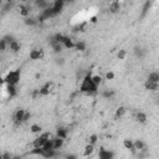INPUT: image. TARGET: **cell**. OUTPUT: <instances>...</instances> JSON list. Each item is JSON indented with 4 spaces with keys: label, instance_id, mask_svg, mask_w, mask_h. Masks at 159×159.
<instances>
[{
    "label": "cell",
    "instance_id": "1",
    "mask_svg": "<svg viewBox=\"0 0 159 159\" xmlns=\"http://www.w3.org/2000/svg\"><path fill=\"white\" fill-rule=\"evenodd\" d=\"M97 91H98V86L94 83L92 75L87 73L82 78V82L80 84V92L86 93V94H94L97 93Z\"/></svg>",
    "mask_w": 159,
    "mask_h": 159
},
{
    "label": "cell",
    "instance_id": "2",
    "mask_svg": "<svg viewBox=\"0 0 159 159\" xmlns=\"http://www.w3.org/2000/svg\"><path fill=\"white\" fill-rule=\"evenodd\" d=\"M50 139H51V134L50 133H41L40 135H37L32 140V147L34 148H42Z\"/></svg>",
    "mask_w": 159,
    "mask_h": 159
},
{
    "label": "cell",
    "instance_id": "3",
    "mask_svg": "<svg viewBox=\"0 0 159 159\" xmlns=\"http://www.w3.org/2000/svg\"><path fill=\"white\" fill-rule=\"evenodd\" d=\"M19 81H20V71L19 70L10 71L5 77V82L11 86H16L19 83Z\"/></svg>",
    "mask_w": 159,
    "mask_h": 159
},
{
    "label": "cell",
    "instance_id": "4",
    "mask_svg": "<svg viewBox=\"0 0 159 159\" xmlns=\"http://www.w3.org/2000/svg\"><path fill=\"white\" fill-rule=\"evenodd\" d=\"M63 5H65V2H63L62 0H56V1H53V2H52V6H51V10H52V16L58 15V14L62 11Z\"/></svg>",
    "mask_w": 159,
    "mask_h": 159
},
{
    "label": "cell",
    "instance_id": "5",
    "mask_svg": "<svg viewBox=\"0 0 159 159\" xmlns=\"http://www.w3.org/2000/svg\"><path fill=\"white\" fill-rule=\"evenodd\" d=\"M98 158L99 159H114V153L109 149L101 148L98 152Z\"/></svg>",
    "mask_w": 159,
    "mask_h": 159
},
{
    "label": "cell",
    "instance_id": "6",
    "mask_svg": "<svg viewBox=\"0 0 159 159\" xmlns=\"http://www.w3.org/2000/svg\"><path fill=\"white\" fill-rule=\"evenodd\" d=\"M25 114H26V111H25V109H17V111L15 112V114H14V122H15L17 125L21 124V123L24 122Z\"/></svg>",
    "mask_w": 159,
    "mask_h": 159
},
{
    "label": "cell",
    "instance_id": "7",
    "mask_svg": "<svg viewBox=\"0 0 159 159\" xmlns=\"http://www.w3.org/2000/svg\"><path fill=\"white\" fill-rule=\"evenodd\" d=\"M43 57V50L42 48H35L30 52V58L31 60H41Z\"/></svg>",
    "mask_w": 159,
    "mask_h": 159
},
{
    "label": "cell",
    "instance_id": "8",
    "mask_svg": "<svg viewBox=\"0 0 159 159\" xmlns=\"http://www.w3.org/2000/svg\"><path fill=\"white\" fill-rule=\"evenodd\" d=\"M51 89H52V83H51V82H46V83L39 89V94H40V96H46V94H48V93L51 92Z\"/></svg>",
    "mask_w": 159,
    "mask_h": 159
},
{
    "label": "cell",
    "instance_id": "9",
    "mask_svg": "<svg viewBox=\"0 0 159 159\" xmlns=\"http://www.w3.org/2000/svg\"><path fill=\"white\" fill-rule=\"evenodd\" d=\"M147 81L152 82V83H155V84H159V72H150Z\"/></svg>",
    "mask_w": 159,
    "mask_h": 159
},
{
    "label": "cell",
    "instance_id": "10",
    "mask_svg": "<svg viewBox=\"0 0 159 159\" xmlns=\"http://www.w3.org/2000/svg\"><path fill=\"white\" fill-rule=\"evenodd\" d=\"M63 140H65V139H62V138H58V137H56V138H52V147H53V149H55V150L60 149V148L63 145Z\"/></svg>",
    "mask_w": 159,
    "mask_h": 159
},
{
    "label": "cell",
    "instance_id": "11",
    "mask_svg": "<svg viewBox=\"0 0 159 159\" xmlns=\"http://www.w3.org/2000/svg\"><path fill=\"white\" fill-rule=\"evenodd\" d=\"M62 45H63V47H66V48H73V47H76V43H73L72 40H71L68 36H65Z\"/></svg>",
    "mask_w": 159,
    "mask_h": 159
},
{
    "label": "cell",
    "instance_id": "12",
    "mask_svg": "<svg viewBox=\"0 0 159 159\" xmlns=\"http://www.w3.org/2000/svg\"><path fill=\"white\" fill-rule=\"evenodd\" d=\"M119 10H120V4H119L118 1H113V2L109 4V11H111V12L116 14V12H118Z\"/></svg>",
    "mask_w": 159,
    "mask_h": 159
},
{
    "label": "cell",
    "instance_id": "13",
    "mask_svg": "<svg viewBox=\"0 0 159 159\" xmlns=\"http://www.w3.org/2000/svg\"><path fill=\"white\" fill-rule=\"evenodd\" d=\"M134 150L137 152H142V150H145V144L142 142V140H135L134 142Z\"/></svg>",
    "mask_w": 159,
    "mask_h": 159
},
{
    "label": "cell",
    "instance_id": "14",
    "mask_svg": "<svg viewBox=\"0 0 159 159\" xmlns=\"http://www.w3.org/2000/svg\"><path fill=\"white\" fill-rule=\"evenodd\" d=\"M9 48L12 51V52H17L20 50V43L16 41V40H12L10 43H9Z\"/></svg>",
    "mask_w": 159,
    "mask_h": 159
},
{
    "label": "cell",
    "instance_id": "15",
    "mask_svg": "<svg viewBox=\"0 0 159 159\" xmlns=\"http://www.w3.org/2000/svg\"><path fill=\"white\" fill-rule=\"evenodd\" d=\"M123 144H124V147H125L127 149L134 152V142H133V140H130V139H124Z\"/></svg>",
    "mask_w": 159,
    "mask_h": 159
},
{
    "label": "cell",
    "instance_id": "16",
    "mask_svg": "<svg viewBox=\"0 0 159 159\" xmlns=\"http://www.w3.org/2000/svg\"><path fill=\"white\" fill-rule=\"evenodd\" d=\"M93 150H94V145L93 144H87L86 147H84V155L86 157H88V155H91L92 153H93Z\"/></svg>",
    "mask_w": 159,
    "mask_h": 159
},
{
    "label": "cell",
    "instance_id": "17",
    "mask_svg": "<svg viewBox=\"0 0 159 159\" xmlns=\"http://www.w3.org/2000/svg\"><path fill=\"white\" fill-rule=\"evenodd\" d=\"M30 130H31V133H40V134H41L42 128H41V125H39V124H32V125L30 127Z\"/></svg>",
    "mask_w": 159,
    "mask_h": 159
},
{
    "label": "cell",
    "instance_id": "18",
    "mask_svg": "<svg viewBox=\"0 0 159 159\" xmlns=\"http://www.w3.org/2000/svg\"><path fill=\"white\" fill-rule=\"evenodd\" d=\"M137 119H138L140 123H145V122H147V116H145L143 112H139V113L137 114Z\"/></svg>",
    "mask_w": 159,
    "mask_h": 159
},
{
    "label": "cell",
    "instance_id": "19",
    "mask_svg": "<svg viewBox=\"0 0 159 159\" xmlns=\"http://www.w3.org/2000/svg\"><path fill=\"white\" fill-rule=\"evenodd\" d=\"M6 87H7V92H9V94H10V97H12V96H15V94H16V89H15V86H11V84H7Z\"/></svg>",
    "mask_w": 159,
    "mask_h": 159
},
{
    "label": "cell",
    "instance_id": "20",
    "mask_svg": "<svg viewBox=\"0 0 159 159\" xmlns=\"http://www.w3.org/2000/svg\"><path fill=\"white\" fill-rule=\"evenodd\" d=\"M66 135H67V132L65 130V129H57V137L58 138H62V139H65L66 138Z\"/></svg>",
    "mask_w": 159,
    "mask_h": 159
},
{
    "label": "cell",
    "instance_id": "21",
    "mask_svg": "<svg viewBox=\"0 0 159 159\" xmlns=\"http://www.w3.org/2000/svg\"><path fill=\"white\" fill-rule=\"evenodd\" d=\"M92 77H93V81H94V83L99 87V84H101V82H102V78H101V76H98V75H92Z\"/></svg>",
    "mask_w": 159,
    "mask_h": 159
},
{
    "label": "cell",
    "instance_id": "22",
    "mask_svg": "<svg viewBox=\"0 0 159 159\" xmlns=\"http://www.w3.org/2000/svg\"><path fill=\"white\" fill-rule=\"evenodd\" d=\"M124 113H125V108H124V107H119V108L117 109V112H116V116H117V117H122Z\"/></svg>",
    "mask_w": 159,
    "mask_h": 159
},
{
    "label": "cell",
    "instance_id": "23",
    "mask_svg": "<svg viewBox=\"0 0 159 159\" xmlns=\"http://www.w3.org/2000/svg\"><path fill=\"white\" fill-rule=\"evenodd\" d=\"M76 48L80 50V51H84V48H86L84 42H77V43H76Z\"/></svg>",
    "mask_w": 159,
    "mask_h": 159
},
{
    "label": "cell",
    "instance_id": "24",
    "mask_svg": "<svg viewBox=\"0 0 159 159\" xmlns=\"http://www.w3.org/2000/svg\"><path fill=\"white\" fill-rule=\"evenodd\" d=\"M97 139H98V137L96 135V134H92L91 137H89V144H96V142H97Z\"/></svg>",
    "mask_w": 159,
    "mask_h": 159
},
{
    "label": "cell",
    "instance_id": "25",
    "mask_svg": "<svg viewBox=\"0 0 159 159\" xmlns=\"http://www.w3.org/2000/svg\"><path fill=\"white\" fill-rule=\"evenodd\" d=\"M106 78L107 80H113L114 78V73L113 72H107L106 73Z\"/></svg>",
    "mask_w": 159,
    "mask_h": 159
},
{
    "label": "cell",
    "instance_id": "26",
    "mask_svg": "<svg viewBox=\"0 0 159 159\" xmlns=\"http://www.w3.org/2000/svg\"><path fill=\"white\" fill-rule=\"evenodd\" d=\"M124 56H125V51H124V50H120L119 53H118V57L122 60V58H124Z\"/></svg>",
    "mask_w": 159,
    "mask_h": 159
}]
</instances>
